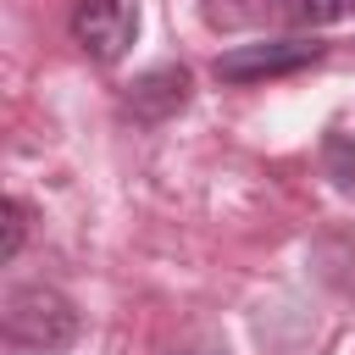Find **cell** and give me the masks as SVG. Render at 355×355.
Returning <instances> with one entry per match:
<instances>
[{"label": "cell", "mask_w": 355, "mask_h": 355, "mask_svg": "<svg viewBox=\"0 0 355 355\" xmlns=\"http://www.w3.org/2000/svg\"><path fill=\"white\" fill-rule=\"evenodd\" d=\"M0 322H6V344L22 349V355H67L78 344V333H83L78 305L61 288H50V283H17V288H6Z\"/></svg>", "instance_id": "6da1fadb"}, {"label": "cell", "mask_w": 355, "mask_h": 355, "mask_svg": "<svg viewBox=\"0 0 355 355\" xmlns=\"http://www.w3.org/2000/svg\"><path fill=\"white\" fill-rule=\"evenodd\" d=\"M322 55H327V44L322 39H305V33H294V39H255V44L222 50L211 61V72L222 83H266V78H288L300 67H316Z\"/></svg>", "instance_id": "7a4b0ae2"}, {"label": "cell", "mask_w": 355, "mask_h": 355, "mask_svg": "<svg viewBox=\"0 0 355 355\" xmlns=\"http://www.w3.org/2000/svg\"><path fill=\"white\" fill-rule=\"evenodd\" d=\"M72 39L94 67H111L139 39V0H72Z\"/></svg>", "instance_id": "3957f363"}, {"label": "cell", "mask_w": 355, "mask_h": 355, "mask_svg": "<svg viewBox=\"0 0 355 355\" xmlns=\"http://www.w3.org/2000/svg\"><path fill=\"white\" fill-rule=\"evenodd\" d=\"M189 94H194V72L178 67V61H161V67H150V72H139L128 83L122 105H128L133 122H166V116H178L189 105Z\"/></svg>", "instance_id": "277c9868"}, {"label": "cell", "mask_w": 355, "mask_h": 355, "mask_svg": "<svg viewBox=\"0 0 355 355\" xmlns=\"http://www.w3.org/2000/svg\"><path fill=\"white\" fill-rule=\"evenodd\" d=\"M205 28L216 33H239V28H266L283 17V0H200Z\"/></svg>", "instance_id": "5b68a950"}, {"label": "cell", "mask_w": 355, "mask_h": 355, "mask_svg": "<svg viewBox=\"0 0 355 355\" xmlns=\"http://www.w3.org/2000/svg\"><path fill=\"white\" fill-rule=\"evenodd\" d=\"M322 172L333 178L338 194L355 200V139L344 128H327V139H322Z\"/></svg>", "instance_id": "8992f818"}, {"label": "cell", "mask_w": 355, "mask_h": 355, "mask_svg": "<svg viewBox=\"0 0 355 355\" xmlns=\"http://www.w3.org/2000/svg\"><path fill=\"white\" fill-rule=\"evenodd\" d=\"M0 261H17L22 255V239H28V205L17 200V194H6L0 200Z\"/></svg>", "instance_id": "52a82bcc"}, {"label": "cell", "mask_w": 355, "mask_h": 355, "mask_svg": "<svg viewBox=\"0 0 355 355\" xmlns=\"http://www.w3.org/2000/svg\"><path fill=\"white\" fill-rule=\"evenodd\" d=\"M294 11H300V22H316V28H327V22H344V17H355V0H300Z\"/></svg>", "instance_id": "ba28073f"}, {"label": "cell", "mask_w": 355, "mask_h": 355, "mask_svg": "<svg viewBox=\"0 0 355 355\" xmlns=\"http://www.w3.org/2000/svg\"><path fill=\"white\" fill-rule=\"evenodd\" d=\"M189 355H227V344H205V349H189Z\"/></svg>", "instance_id": "9c48e42d"}]
</instances>
